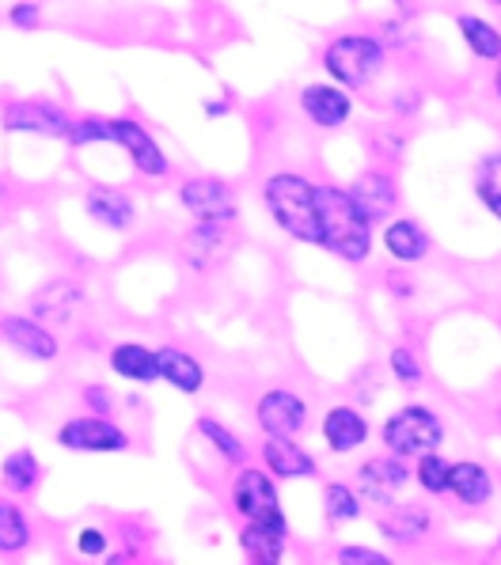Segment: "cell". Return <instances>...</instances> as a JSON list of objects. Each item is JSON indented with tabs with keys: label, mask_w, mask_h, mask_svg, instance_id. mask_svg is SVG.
<instances>
[{
	"label": "cell",
	"mask_w": 501,
	"mask_h": 565,
	"mask_svg": "<svg viewBox=\"0 0 501 565\" xmlns=\"http://www.w3.org/2000/svg\"><path fill=\"white\" fill-rule=\"evenodd\" d=\"M498 417H501V414H498Z\"/></svg>",
	"instance_id": "cell-47"
},
{
	"label": "cell",
	"mask_w": 501,
	"mask_h": 565,
	"mask_svg": "<svg viewBox=\"0 0 501 565\" xmlns=\"http://www.w3.org/2000/svg\"><path fill=\"white\" fill-rule=\"evenodd\" d=\"M263 205L270 221L278 224L289 239L319 247V202H316V182L300 171H274L263 179Z\"/></svg>",
	"instance_id": "cell-2"
},
{
	"label": "cell",
	"mask_w": 501,
	"mask_h": 565,
	"mask_svg": "<svg viewBox=\"0 0 501 565\" xmlns=\"http://www.w3.org/2000/svg\"><path fill=\"white\" fill-rule=\"evenodd\" d=\"M471 190L479 198V205L501 224V149L487 152L471 171Z\"/></svg>",
	"instance_id": "cell-31"
},
{
	"label": "cell",
	"mask_w": 501,
	"mask_h": 565,
	"mask_svg": "<svg viewBox=\"0 0 501 565\" xmlns=\"http://www.w3.org/2000/svg\"><path fill=\"white\" fill-rule=\"evenodd\" d=\"M107 369L115 380L134 387H152L160 384L157 376V345L137 342V338H122L107 350Z\"/></svg>",
	"instance_id": "cell-21"
},
{
	"label": "cell",
	"mask_w": 501,
	"mask_h": 565,
	"mask_svg": "<svg viewBox=\"0 0 501 565\" xmlns=\"http://www.w3.org/2000/svg\"><path fill=\"white\" fill-rule=\"evenodd\" d=\"M387 65V46L369 31H345L339 39L327 42L323 50V68L334 81V88L342 92H361L380 76V68Z\"/></svg>",
	"instance_id": "cell-3"
},
{
	"label": "cell",
	"mask_w": 501,
	"mask_h": 565,
	"mask_svg": "<svg viewBox=\"0 0 501 565\" xmlns=\"http://www.w3.org/2000/svg\"><path fill=\"white\" fill-rule=\"evenodd\" d=\"M334 565H399L387 551H376V546L365 543H342L334 551Z\"/></svg>",
	"instance_id": "cell-37"
},
{
	"label": "cell",
	"mask_w": 501,
	"mask_h": 565,
	"mask_svg": "<svg viewBox=\"0 0 501 565\" xmlns=\"http://www.w3.org/2000/svg\"><path fill=\"white\" fill-rule=\"evenodd\" d=\"M247 565H285V558H247Z\"/></svg>",
	"instance_id": "cell-42"
},
{
	"label": "cell",
	"mask_w": 501,
	"mask_h": 565,
	"mask_svg": "<svg viewBox=\"0 0 501 565\" xmlns=\"http://www.w3.org/2000/svg\"><path fill=\"white\" fill-rule=\"evenodd\" d=\"M319 440L331 456H353L373 440V422L353 403H334L319 417Z\"/></svg>",
	"instance_id": "cell-14"
},
{
	"label": "cell",
	"mask_w": 501,
	"mask_h": 565,
	"mask_svg": "<svg viewBox=\"0 0 501 565\" xmlns=\"http://www.w3.org/2000/svg\"><path fill=\"white\" fill-rule=\"evenodd\" d=\"M498 493V478L482 459H452L448 475V498L463 509H487Z\"/></svg>",
	"instance_id": "cell-23"
},
{
	"label": "cell",
	"mask_w": 501,
	"mask_h": 565,
	"mask_svg": "<svg viewBox=\"0 0 501 565\" xmlns=\"http://www.w3.org/2000/svg\"><path fill=\"white\" fill-rule=\"evenodd\" d=\"M81 411L84 414H99V417H115L118 395L103 384V380H88V384H81Z\"/></svg>",
	"instance_id": "cell-36"
},
{
	"label": "cell",
	"mask_w": 501,
	"mask_h": 565,
	"mask_svg": "<svg viewBox=\"0 0 501 565\" xmlns=\"http://www.w3.org/2000/svg\"><path fill=\"white\" fill-rule=\"evenodd\" d=\"M68 149H92V145H110V121L99 115H81L68 121Z\"/></svg>",
	"instance_id": "cell-35"
},
{
	"label": "cell",
	"mask_w": 501,
	"mask_h": 565,
	"mask_svg": "<svg viewBox=\"0 0 501 565\" xmlns=\"http://www.w3.org/2000/svg\"><path fill=\"white\" fill-rule=\"evenodd\" d=\"M157 376L160 384H168L171 391L186 398H198L210 384V372L198 353H190L186 345H175V342H163L157 345Z\"/></svg>",
	"instance_id": "cell-17"
},
{
	"label": "cell",
	"mask_w": 501,
	"mask_h": 565,
	"mask_svg": "<svg viewBox=\"0 0 501 565\" xmlns=\"http://www.w3.org/2000/svg\"><path fill=\"white\" fill-rule=\"evenodd\" d=\"M54 445L73 456H126L134 448V433L115 417L68 414L54 425Z\"/></svg>",
	"instance_id": "cell-5"
},
{
	"label": "cell",
	"mask_w": 501,
	"mask_h": 565,
	"mask_svg": "<svg viewBox=\"0 0 501 565\" xmlns=\"http://www.w3.org/2000/svg\"><path fill=\"white\" fill-rule=\"evenodd\" d=\"M179 205L194 216V224H236L239 216L236 190L217 175H190L179 182Z\"/></svg>",
	"instance_id": "cell-11"
},
{
	"label": "cell",
	"mask_w": 501,
	"mask_h": 565,
	"mask_svg": "<svg viewBox=\"0 0 501 565\" xmlns=\"http://www.w3.org/2000/svg\"><path fill=\"white\" fill-rule=\"evenodd\" d=\"M448 475H452V459L445 451H426L411 463V482L426 498H448Z\"/></svg>",
	"instance_id": "cell-32"
},
{
	"label": "cell",
	"mask_w": 501,
	"mask_h": 565,
	"mask_svg": "<svg viewBox=\"0 0 501 565\" xmlns=\"http://www.w3.org/2000/svg\"><path fill=\"white\" fill-rule=\"evenodd\" d=\"M34 520L15 498L0 493V558H23L34 546Z\"/></svg>",
	"instance_id": "cell-27"
},
{
	"label": "cell",
	"mask_w": 501,
	"mask_h": 565,
	"mask_svg": "<svg viewBox=\"0 0 501 565\" xmlns=\"http://www.w3.org/2000/svg\"><path fill=\"white\" fill-rule=\"evenodd\" d=\"M448 440L445 417L426 403H407L399 411H392L380 425V451H392V456L414 463L426 451H440Z\"/></svg>",
	"instance_id": "cell-4"
},
{
	"label": "cell",
	"mask_w": 501,
	"mask_h": 565,
	"mask_svg": "<svg viewBox=\"0 0 501 565\" xmlns=\"http://www.w3.org/2000/svg\"><path fill=\"white\" fill-rule=\"evenodd\" d=\"M297 107L316 129H342L345 121L353 118V95L334 88V84L316 81V84H305V88H300Z\"/></svg>",
	"instance_id": "cell-19"
},
{
	"label": "cell",
	"mask_w": 501,
	"mask_h": 565,
	"mask_svg": "<svg viewBox=\"0 0 501 565\" xmlns=\"http://www.w3.org/2000/svg\"><path fill=\"white\" fill-rule=\"evenodd\" d=\"M224 115H228V103H224V99L205 103V118H224Z\"/></svg>",
	"instance_id": "cell-41"
},
{
	"label": "cell",
	"mask_w": 501,
	"mask_h": 565,
	"mask_svg": "<svg viewBox=\"0 0 501 565\" xmlns=\"http://www.w3.org/2000/svg\"><path fill=\"white\" fill-rule=\"evenodd\" d=\"M323 516H327V524H331V527L358 524V520L365 516V501L358 498V490H353L350 482L331 478V482L323 486Z\"/></svg>",
	"instance_id": "cell-30"
},
{
	"label": "cell",
	"mask_w": 501,
	"mask_h": 565,
	"mask_svg": "<svg viewBox=\"0 0 501 565\" xmlns=\"http://www.w3.org/2000/svg\"><path fill=\"white\" fill-rule=\"evenodd\" d=\"M110 546H115V532H110L107 524H95V520H88V524L73 527L68 532V551H73V558L81 562H103L110 554Z\"/></svg>",
	"instance_id": "cell-33"
},
{
	"label": "cell",
	"mask_w": 501,
	"mask_h": 565,
	"mask_svg": "<svg viewBox=\"0 0 501 565\" xmlns=\"http://www.w3.org/2000/svg\"><path fill=\"white\" fill-rule=\"evenodd\" d=\"M255 425L263 437H285V440H300V433L312 425V406L300 391L292 387H266L255 398Z\"/></svg>",
	"instance_id": "cell-8"
},
{
	"label": "cell",
	"mask_w": 501,
	"mask_h": 565,
	"mask_svg": "<svg viewBox=\"0 0 501 565\" xmlns=\"http://www.w3.org/2000/svg\"><path fill=\"white\" fill-rule=\"evenodd\" d=\"M68 121H73V115L54 99H15L0 110V129L4 134H34L62 145L68 137Z\"/></svg>",
	"instance_id": "cell-13"
},
{
	"label": "cell",
	"mask_w": 501,
	"mask_h": 565,
	"mask_svg": "<svg viewBox=\"0 0 501 565\" xmlns=\"http://www.w3.org/2000/svg\"><path fill=\"white\" fill-rule=\"evenodd\" d=\"M494 554H501V535H498V543H494Z\"/></svg>",
	"instance_id": "cell-45"
},
{
	"label": "cell",
	"mask_w": 501,
	"mask_h": 565,
	"mask_svg": "<svg viewBox=\"0 0 501 565\" xmlns=\"http://www.w3.org/2000/svg\"><path fill=\"white\" fill-rule=\"evenodd\" d=\"M8 23H12L15 31H34L42 23V8L34 4V0H15V4L8 8Z\"/></svg>",
	"instance_id": "cell-38"
},
{
	"label": "cell",
	"mask_w": 501,
	"mask_h": 565,
	"mask_svg": "<svg viewBox=\"0 0 501 565\" xmlns=\"http://www.w3.org/2000/svg\"><path fill=\"white\" fill-rule=\"evenodd\" d=\"M387 285H392V289H395V297H399V300H407L411 297V292H414V281H399V277H387Z\"/></svg>",
	"instance_id": "cell-40"
},
{
	"label": "cell",
	"mask_w": 501,
	"mask_h": 565,
	"mask_svg": "<svg viewBox=\"0 0 501 565\" xmlns=\"http://www.w3.org/2000/svg\"><path fill=\"white\" fill-rule=\"evenodd\" d=\"M232 224H194V228L183 236V263L194 269V274H205V269L221 266L224 255L232 250Z\"/></svg>",
	"instance_id": "cell-25"
},
{
	"label": "cell",
	"mask_w": 501,
	"mask_h": 565,
	"mask_svg": "<svg viewBox=\"0 0 501 565\" xmlns=\"http://www.w3.org/2000/svg\"><path fill=\"white\" fill-rule=\"evenodd\" d=\"M88 303V292L76 277H50L46 285L31 292V303H28V316H34L39 323H46L50 330H62V327H76V316L84 311Z\"/></svg>",
	"instance_id": "cell-12"
},
{
	"label": "cell",
	"mask_w": 501,
	"mask_h": 565,
	"mask_svg": "<svg viewBox=\"0 0 501 565\" xmlns=\"http://www.w3.org/2000/svg\"><path fill=\"white\" fill-rule=\"evenodd\" d=\"M316 202H319V250L342 258L350 266H365L373 255V224L361 216L353 198L345 194L339 182H316Z\"/></svg>",
	"instance_id": "cell-1"
},
{
	"label": "cell",
	"mask_w": 501,
	"mask_h": 565,
	"mask_svg": "<svg viewBox=\"0 0 501 565\" xmlns=\"http://www.w3.org/2000/svg\"><path fill=\"white\" fill-rule=\"evenodd\" d=\"M350 486L358 490V498L365 501V505L384 512L403 501V490L411 486V463L392 456V451H376V456L361 459Z\"/></svg>",
	"instance_id": "cell-7"
},
{
	"label": "cell",
	"mask_w": 501,
	"mask_h": 565,
	"mask_svg": "<svg viewBox=\"0 0 501 565\" xmlns=\"http://www.w3.org/2000/svg\"><path fill=\"white\" fill-rule=\"evenodd\" d=\"M228 509L239 524H266L285 516L281 490L258 463H244L228 482Z\"/></svg>",
	"instance_id": "cell-6"
},
{
	"label": "cell",
	"mask_w": 501,
	"mask_h": 565,
	"mask_svg": "<svg viewBox=\"0 0 501 565\" xmlns=\"http://www.w3.org/2000/svg\"><path fill=\"white\" fill-rule=\"evenodd\" d=\"M194 433L202 437V445L210 448L224 467H232V471H239L244 463H250V448L244 445V437H239L228 422H221V417L198 414L194 417Z\"/></svg>",
	"instance_id": "cell-26"
},
{
	"label": "cell",
	"mask_w": 501,
	"mask_h": 565,
	"mask_svg": "<svg viewBox=\"0 0 501 565\" xmlns=\"http://www.w3.org/2000/svg\"><path fill=\"white\" fill-rule=\"evenodd\" d=\"M418 103H422L418 92H399V95H395L392 107H395V115H399V118H411L414 110H418Z\"/></svg>",
	"instance_id": "cell-39"
},
{
	"label": "cell",
	"mask_w": 501,
	"mask_h": 565,
	"mask_svg": "<svg viewBox=\"0 0 501 565\" xmlns=\"http://www.w3.org/2000/svg\"><path fill=\"white\" fill-rule=\"evenodd\" d=\"M289 516H278V520H266V524H239V551L244 558H285L289 551Z\"/></svg>",
	"instance_id": "cell-28"
},
{
	"label": "cell",
	"mask_w": 501,
	"mask_h": 565,
	"mask_svg": "<svg viewBox=\"0 0 501 565\" xmlns=\"http://www.w3.org/2000/svg\"><path fill=\"white\" fill-rule=\"evenodd\" d=\"M345 194L353 198V205L361 209V216H365L373 228L376 224H387L395 216V209H399V186H395L392 171H384V168L361 171V175L345 186Z\"/></svg>",
	"instance_id": "cell-16"
},
{
	"label": "cell",
	"mask_w": 501,
	"mask_h": 565,
	"mask_svg": "<svg viewBox=\"0 0 501 565\" xmlns=\"http://www.w3.org/2000/svg\"><path fill=\"white\" fill-rule=\"evenodd\" d=\"M387 372H392L395 384L407 391H418L426 384V364L414 353V345H392V353H387Z\"/></svg>",
	"instance_id": "cell-34"
},
{
	"label": "cell",
	"mask_w": 501,
	"mask_h": 565,
	"mask_svg": "<svg viewBox=\"0 0 501 565\" xmlns=\"http://www.w3.org/2000/svg\"><path fill=\"white\" fill-rule=\"evenodd\" d=\"M110 121V145H118L129 163H134V171L141 179H168L171 175V160L168 152H163V145L152 137V129L145 126V121L129 118V115H118V118H107Z\"/></svg>",
	"instance_id": "cell-10"
},
{
	"label": "cell",
	"mask_w": 501,
	"mask_h": 565,
	"mask_svg": "<svg viewBox=\"0 0 501 565\" xmlns=\"http://www.w3.org/2000/svg\"><path fill=\"white\" fill-rule=\"evenodd\" d=\"M380 243H384L387 258L399 263L403 269L418 266L434 250V239H429L426 224L418 216H392L387 224H380Z\"/></svg>",
	"instance_id": "cell-20"
},
{
	"label": "cell",
	"mask_w": 501,
	"mask_h": 565,
	"mask_svg": "<svg viewBox=\"0 0 501 565\" xmlns=\"http://www.w3.org/2000/svg\"><path fill=\"white\" fill-rule=\"evenodd\" d=\"M42 482H46V463H42V456L31 445L4 451V459H0V493L28 501L42 490Z\"/></svg>",
	"instance_id": "cell-22"
},
{
	"label": "cell",
	"mask_w": 501,
	"mask_h": 565,
	"mask_svg": "<svg viewBox=\"0 0 501 565\" xmlns=\"http://www.w3.org/2000/svg\"><path fill=\"white\" fill-rule=\"evenodd\" d=\"M84 213H88V221H95L99 228L118 232V236H126V232L137 224V202L118 186L84 190Z\"/></svg>",
	"instance_id": "cell-24"
},
{
	"label": "cell",
	"mask_w": 501,
	"mask_h": 565,
	"mask_svg": "<svg viewBox=\"0 0 501 565\" xmlns=\"http://www.w3.org/2000/svg\"><path fill=\"white\" fill-rule=\"evenodd\" d=\"M258 467L274 482H312V478H319V459L300 440H285V437L258 440Z\"/></svg>",
	"instance_id": "cell-15"
},
{
	"label": "cell",
	"mask_w": 501,
	"mask_h": 565,
	"mask_svg": "<svg viewBox=\"0 0 501 565\" xmlns=\"http://www.w3.org/2000/svg\"><path fill=\"white\" fill-rule=\"evenodd\" d=\"M4 198H8V182L0 179V202H4Z\"/></svg>",
	"instance_id": "cell-44"
},
{
	"label": "cell",
	"mask_w": 501,
	"mask_h": 565,
	"mask_svg": "<svg viewBox=\"0 0 501 565\" xmlns=\"http://www.w3.org/2000/svg\"><path fill=\"white\" fill-rule=\"evenodd\" d=\"M0 342H4L15 358H23L31 364H57L65 353L62 334L50 330L46 323H39L28 311H4V316H0Z\"/></svg>",
	"instance_id": "cell-9"
},
{
	"label": "cell",
	"mask_w": 501,
	"mask_h": 565,
	"mask_svg": "<svg viewBox=\"0 0 501 565\" xmlns=\"http://www.w3.org/2000/svg\"><path fill=\"white\" fill-rule=\"evenodd\" d=\"M490 4H494V8H501V0H490Z\"/></svg>",
	"instance_id": "cell-46"
},
{
	"label": "cell",
	"mask_w": 501,
	"mask_h": 565,
	"mask_svg": "<svg viewBox=\"0 0 501 565\" xmlns=\"http://www.w3.org/2000/svg\"><path fill=\"white\" fill-rule=\"evenodd\" d=\"M494 95H498V99H501V61H498V65H494Z\"/></svg>",
	"instance_id": "cell-43"
},
{
	"label": "cell",
	"mask_w": 501,
	"mask_h": 565,
	"mask_svg": "<svg viewBox=\"0 0 501 565\" xmlns=\"http://www.w3.org/2000/svg\"><path fill=\"white\" fill-rule=\"evenodd\" d=\"M456 28H460V39H463V46L471 50V57L498 65L501 61V31L494 28V23L482 20V15H475V12H460L456 15Z\"/></svg>",
	"instance_id": "cell-29"
},
{
	"label": "cell",
	"mask_w": 501,
	"mask_h": 565,
	"mask_svg": "<svg viewBox=\"0 0 501 565\" xmlns=\"http://www.w3.org/2000/svg\"><path fill=\"white\" fill-rule=\"evenodd\" d=\"M376 532L395 546H422L426 535L434 532V512L422 501H407L403 498L399 505L376 512Z\"/></svg>",
	"instance_id": "cell-18"
}]
</instances>
